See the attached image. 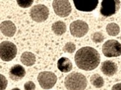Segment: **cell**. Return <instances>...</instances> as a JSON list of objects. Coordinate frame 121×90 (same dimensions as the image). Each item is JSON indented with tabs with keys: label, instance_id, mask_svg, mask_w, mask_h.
I'll list each match as a JSON object with an SVG mask.
<instances>
[{
	"label": "cell",
	"instance_id": "cell-1",
	"mask_svg": "<svg viewBox=\"0 0 121 90\" xmlns=\"http://www.w3.org/2000/svg\"><path fill=\"white\" fill-rule=\"evenodd\" d=\"M75 64L80 69L91 71L98 67L101 61L98 51L90 46L83 47L76 51L75 56Z\"/></svg>",
	"mask_w": 121,
	"mask_h": 90
},
{
	"label": "cell",
	"instance_id": "cell-2",
	"mask_svg": "<svg viewBox=\"0 0 121 90\" xmlns=\"http://www.w3.org/2000/svg\"><path fill=\"white\" fill-rule=\"evenodd\" d=\"M64 84L68 90H85L88 85V81L81 73L72 72L65 77Z\"/></svg>",
	"mask_w": 121,
	"mask_h": 90
},
{
	"label": "cell",
	"instance_id": "cell-3",
	"mask_svg": "<svg viewBox=\"0 0 121 90\" xmlns=\"http://www.w3.org/2000/svg\"><path fill=\"white\" fill-rule=\"evenodd\" d=\"M0 56L2 61L9 62L14 59L17 52V49L15 44L11 41H4L1 43Z\"/></svg>",
	"mask_w": 121,
	"mask_h": 90
},
{
	"label": "cell",
	"instance_id": "cell-4",
	"mask_svg": "<svg viewBox=\"0 0 121 90\" xmlns=\"http://www.w3.org/2000/svg\"><path fill=\"white\" fill-rule=\"evenodd\" d=\"M102 51L107 57H119L121 56V43L116 39H109L103 45Z\"/></svg>",
	"mask_w": 121,
	"mask_h": 90
},
{
	"label": "cell",
	"instance_id": "cell-5",
	"mask_svg": "<svg viewBox=\"0 0 121 90\" xmlns=\"http://www.w3.org/2000/svg\"><path fill=\"white\" fill-rule=\"evenodd\" d=\"M121 7V1L119 0H104L101 2L100 13L106 17L116 14Z\"/></svg>",
	"mask_w": 121,
	"mask_h": 90
},
{
	"label": "cell",
	"instance_id": "cell-6",
	"mask_svg": "<svg viewBox=\"0 0 121 90\" xmlns=\"http://www.w3.org/2000/svg\"><path fill=\"white\" fill-rule=\"evenodd\" d=\"M37 80L42 88L44 90H50L56 84L57 77L53 72L44 71L39 74Z\"/></svg>",
	"mask_w": 121,
	"mask_h": 90
},
{
	"label": "cell",
	"instance_id": "cell-7",
	"mask_svg": "<svg viewBox=\"0 0 121 90\" xmlns=\"http://www.w3.org/2000/svg\"><path fill=\"white\" fill-rule=\"evenodd\" d=\"M30 16L34 21L40 23L45 21L49 16V10L46 6L44 4L35 5L30 9Z\"/></svg>",
	"mask_w": 121,
	"mask_h": 90
},
{
	"label": "cell",
	"instance_id": "cell-8",
	"mask_svg": "<svg viewBox=\"0 0 121 90\" xmlns=\"http://www.w3.org/2000/svg\"><path fill=\"white\" fill-rule=\"evenodd\" d=\"M52 6L55 14L60 17H66L70 14L71 6L69 1L55 0L52 3Z\"/></svg>",
	"mask_w": 121,
	"mask_h": 90
},
{
	"label": "cell",
	"instance_id": "cell-9",
	"mask_svg": "<svg viewBox=\"0 0 121 90\" xmlns=\"http://www.w3.org/2000/svg\"><path fill=\"white\" fill-rule=\"evenodd\" d=\"M70 30L72 36L76 38H81L88 33L89 27L85 22L77 20L71 22L70 25Z\"/></svg>",
	"mask_w": 121,
	"mask_h": 90
},
{
	"label": "cell",
	"instance_id": "cell-10",
	"mask_svg": "<svg viewBox=\"0 0 121 90\" xmlns=\"http://www.w3.org/2000/svg\"><path fill=\"white\" fill-rule=\"evenodd\" d=\"M73 3L78 11L83 12H91L97 8L98 0H74Z\"/></svg>",
	"mask_w": 121,
	"mask_h": 90
},
{
	"label": "cell",
	"instance_id": "cell-11",
	"mask_svg": "<svg viewBox=\"0 0 121 90\" xmlns=\"http://www.w3.org/2000/svg\"><path fill=\"white\" fill-rule=\"evenodd\" d=\"M9 78L13 81H19L26 75L25 69L19 64L14 65L10 69L9 72Z\"/></svg>",
	"mask_w": 121,
	"mask_h": 90
},
{
	"label": "cell",
	"instance_id": "cell-12",
	"mask_svg": "<svg viewBox=\"0 0 121 90\" xmlns=\"http://www.w3.org/2000/svg\"><path fill=\"white\" fill-rule=\"evenodd\" d=\"M1 32L6 36L12 37L16 32V27L11 20H5L2 22L0 25Z\"/></svg>",
	"mask_w": 121,
	"mask_h": 90
},
{
	"label": "cell",
	"instance_id": "cell-13",
	"mask_svg": "<svg viewBox=\"0 0 121 90\" xmlns=\"http://www.w3.org/2000/svg\"><path fill=\"white\" fill-rule=\"evenodd\" d=\"M117 66L114 62L111 61H106L101 64V70L105 75L112 77L116 74L117 71Z\"/></svg>",
	"mask_w": 121,
	"mask_h": 90
},
{
	"label": "cell",
	"instance_id": "cell-14",
	"mask_svg": "<svg viewBox=\"0 0 121 90\" xmlns=\"http://www.w3.org/2000/svg\"><path fill=\"white\" fill-rule=\"evenodd\" d=\"M58 70L63 73H68L73 69V65L71 61L67 57H61L57 62Z\"/></svg>",
	"mask_w": 121,
	"mask_h": 90
},
{
	"label": "cell",
	"instance_id": "cell-15",
	"mask_svg": "<svg viewBox=\"0 0 121 90\" xmlns=\"http://www.w3.org/2000/svg\"><path fill=\"white\" fill-rule=\"evenodd\" d=\"M21 62L27 67L33 66L35 63L36 57L34 54L31 52L26 51L21 56Z\"/></svg>",
	"mask_w": 121,
	"mask_h": 90
},
{
	"label": "cell",
	"instance_id": "cell-16",
	"mask_svg": "<svg viewBox=\"0 0 121 90\" xmlns=\"http://www.w3.org/2000/svg\"><path fill=\"white\" fill-rule=\"evenodd\" d=\"M52 30L57 36H60L66 32V26L65 23L62 21H56L52 25Z\"/></svg>",
	"mask_w": 121,
	"mask_h": 90
},
{
	"label": "cell",
	"instance_id": "cell-17",
	"mask_svg": "<svg viewBox=\"0 0 121 90\" xmlns=\"http://www.w3.org/2000/svg\"><path fill=\"white\" fill-rule=\"evenodd\" d=\"M90 82L92 85H93V86H95L96 88H101L104 84V81L103 78L98 74H95L91 76L90 78Z\"/></svg>",
	"mask_w": 121,
	"mask_h": 90
},
{
	"label": "cell",
	"instance_id": "cell-18",
	"mask_svg": "<svg viewBox=\"0 0 121 90\" xmlns=\"http://www.w3.org/2000/svg\"><path fill=\"white\" fill-rule=\"evenodd\" d=\"M107 33L109 35L112 36H116L120 33V27L119 25L116 23H108L106 27Z\"/></svg>",
	"mask_w": 121,
	"mask_h": 90
},
{
	"label": "cell",
	"instance_id": "cell-19",
	"mask_svg": "<svg viewBox=\"0 0 121 90\" xmlns=\"http://www.w3.org/2000/svg\"><path fill=\"white\" fill-rule=\"evenodd\" d=\"M91 39L95 43H102L104 39V36L103 33L97 31V32H95L91 35Z\"/></svg>",
	"mask_w": 121,
	"mask_h": 90
},
{
	"label": "cell",
	"instance_id": "cell-20",
	"mask_svg": "<svg viewBox=\"0 0 121 90\" xmlns=\"http://www.w3.org/2000/svg\"><path fill=\"white\" fill-rule=\"evenodd\" d=\"M76 50V45L72 42H68L63 47V51L65 52L72 54Z\"/></svg>",
	"mask_w": 121,
	"mask_h": 90
},
{
	"label": "cell",
	"instance_id": "cell-21",
	"mask_svg": "<svg viewBox=\"0 0 121 90\" xmlns=\"http://www.w3.org/2000/svg\"><path fill=\"white\" fill-rule=\"evenodd\" d=\"M33 0H17V4L22 8H27L33 4Z\"/></svg>",
	"mask_w": 121,
	"mask_h": 90
},
{
	"label": "cell",
	"instance_id": "cell-22",
	"mask_svg": "<svg viewBox=\"0 0 121 90\" xmlns=\"http://www.w3.org/2000/svg\"><path fill=\"white\" fill-rule=\"evenodd\" d=\"M24 90H35V85L33 82L29 81L24 84Z\"/></svg>",
	"mask_w": 121,
	"mask_h": 90
},
{
	"label": "cell",
	"instance_id": "cell-23",
	"mask_svg": "<svg viewBox=\"0 0 121 90\" xmlns=\"http://www.w3.org/2000/svg\"><path fill=\"white\" fill-rule=\"evenodd\" d=\"M0 77H1V90H4L8 85V80L6 78V77L2 74H1Z\"/></svg>",
	"mask_w": 121,
	"mask_h": 90
},
{
	"label": "cell",
	"instance_id": "cell-24",
	"mask_svg": "<svg viewBox=\"0 0 121 90\" xmlns=\"http://www.w3.org/2000/svg\"><path fill=\"white\" fill-rule=\"evenodd\" d=\"M111 90H121V83L115 84Z\"/></svg>",
	"mask_w": 121,
	"mask_h": 90
},
{
	"label": "cell",
	"instance_id": "cell-25",
	"mask_svg": "<svg viewBox=\"0 0 121 90\" xmlns=\"http://www.w3.org/2000/svg\"><path fill=\"white\" fill-rule=\"evenodd\" d=\"M11 90H21L19 88H14L12 89Z\"/></svg>",
	"mask_w": 121,
	"mask_h": 90
}]
</instances>
